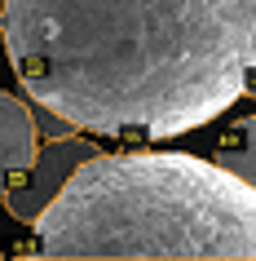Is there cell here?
I'll list each match as a JSON object with an SVG mask.
<instances>
[{
    "mask_svg": "<svg viewBox=\"0 0 256 261\" xmlns=\"http://www.w3.org/2000/svg\"><path fill=\"white\" fill-rule=\"evenodd\" d=\"M0 27L27 97L97 138L194 133L256 67V0H0Z\"/></svg>",
    "mask_w": 256,
    "mask_h": 261,
    "instance_id": "obj_1",
    "label": "cell"
},
{
    "mask_svg": "<svg viewBox=\"0 0 256 261\" xmlns=\"http://www.w3.org/2000/svg\"><path fill=\"white\" fill-rule=\"evenodd\" d=\"M36 252L256 257V191L181 151H97L36 217Z\"/></svg>",
    "mask_w": 256,
    "mask_h": 261,
    "instance_id": "obj_2",
    "label": "cell"
},
{
    "mask_svg": "<svg viewBox=\"0 0 256 261\" xmlns=\"http://www.w3.org/2000/svg\"><path fill=\"white\" fill-rule=\"evenodd\" d=\"M93 155H97V146L89 138H75V133L49 138V146H40V155H36V164H31L27 173H18V177L9 181V191L0 195L5 208H9L18 221H31V226H36V217H40L44 208L53 204V195L67 186V177L84 164V160H93Z\"/></svg>",
    "mask_w": 256,
    "mask_h": 261,
    "instance_id": "obj_3",
    "label": "cell"
},
{
    "mask_svg": "<svg viewBox=\"0 0 256 261\" xmlns=\"http://www.w3.org/2000/svg\"><path fill=\"white\" fill-rule=\"evenodd\" d=\"M40 155V124L27 102L0 89V195L9 191L18 173H27Z\"/></svg>",
    "mask_w": 256,
    "mask_h": 261,
    "instance_id": "obj_4",
    "label": "cell"
},
{
    "mask_svg": "<svg viewBox=\"0 0 256 261\" xmlns=\"http://www.w3.org/2000/svg\"><path fill=\"white\" fill-rule=\"evenodd\" d=\"M216 164L230 168L239 181H247V186L256 191V115L239 120L225 138L216 142Z\"/></svg>",
    "mask_w": 256,
    "mask_h": 261,
    "instance_id": "obj_5",
    "label": "cell"
},
{
    "mask_svg": "<svg viewBox=\"0 0 256 261\" xmlns=\"http://www.w3.org/2000/svg\"><path fill=\"white\" fill-rule=\"evenodd\" d=\"M243 93H247V97H256V67H252V75H247V84H243Z\"/></svg>",
    "mask_w": 256,
    "mask_h": 261,
    "instance_id": "obj_6",
    "label": "cell"
},
{
    "mask_svg": "<svg viewBox=\"0 0 256 261\" xmlns=\"http://www.w3.org/2000/svg\"><path fill=\"white\" fill-rule=\"evenodd\" d=\"M0 49H5V27H0Z\"/></svg>",
    "mask_w": 256,
    "mask_h": 261,
    "instance_id": "obj_7",
    "label": "cell"
}]
</instances>
